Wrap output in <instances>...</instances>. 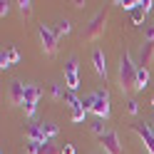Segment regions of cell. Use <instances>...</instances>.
<instances>
[{"mask_svg": "<svg viewBox=\"0 0 154 154\" xmlns=\"http://www.w3.org/2000/svg\"><path fill=\"white\" fill-rule=\"evenodd\" d=\"M137 70L139 67L132 62L129 52H122V57H119V87L124 94L137 90Z\"/></svg>", "mask_w": 154, "mask_h": 154, "instance_id": "1", "label": "cell"}, {"mask_svg": "<svg viewBox=\"0 0 154 154\" xmlns=\"http://www.w3.org/2000/svg\"><path fill=\"white\" fill-rule=\"evenodd\" d=\"M82 104H85V109L92 112L97 119H107L109 117V92L107 90H97V92L87 94V97L82 100Z\"/></svg>", "mask_w": 154, "mask_h": 154, "instance_id": "2", "label": "cell"}, {"mask_svg": "<svg viewBox=\"0 0 154 154\" xmlns=\"http://www.w3.org/2000/svg\"><path fill=\"white\" fill-rule=\"evenodd\" d=\"M104 23H107V10H100V13L87 23V27H85V32H82V40L92 42V40H97V37H102V35H104V27H107Z\"/></svg>", "mask_w": 154, "mask_h": 154, "instance_id": "3", "label": "cell"}, {"mask_svg": "<svg viewBox=\"0 0 154 154\" xmlns=\"http://www.w3.org/2000/svg\"><path fill=\"white\" fill-rule=\"evenodd\" d=\"M37 32H40V42H42V50H45V55L47 57H55L57 55V32H55V27H50V25H40L37 27Z\"/></svg>", "mask_w": 154, "mask_h": 154, "instance_id": "4", "label": "cell"}, {"mask_svg": "<svg viewBox=\"0 0 154 154\" xmlns=\"http://www.w3.org/2000/svg\"><path fill=\"white\" fill-rule=\"evenodd\" d=\"M65 87H67V92H75L80 87V65H77L75 55L65 62Z\"/></svg>", "mask_w": 154, "mask_h": 154, "instance_id": "5", "label": "cell"}, {"mask_svg": "<svg viewBox=\"0 0 154 154\" xmlns=\"http://www.w3.org/2000/svg\"><path fill=\"white\" fill-rule=\"evenodd\" d=\"M42 97V90L37 85H25V102H23V109L27 117H35L37 112V100Z\"/></svg>", "mask_w": 154, "mask_h": 154, "instance_id": "6", "label": "cell"}, {"mask_svg": "<svg viewBox=\"0 0 154 154\" xmlns=\"http://www.w3.org/2000/svg\"><path fill=\"white\" fill-rule=\"evenodd\" d=\"M100 142H102V147H104V152H107V154H124L122 144H119V134L114 132V129L104 132L102 137H100Z\"/></svg>", "mask_w": 154, "mask_h": 154, "instance_id": "7", "label": "cell"}, {"mask_svg": "<svg viewBox=\"0 0 154 154\" xmlns=\"http://www.w3.org/2000/svg\"><path fill=\"white\" fill-rule=\"evenodd\" d=\"M132 129L142 137V142H144V149H147L149 154H154V129H149L147 124H142V122H134L132 124Z\"/></svg>", "mask_w": 154, "mask_h": 154, "instance_id": "8", "label": "cell"}, {"mask_svg": "<svg viewBox=\"0 0 154 154\" xmlns=\"http://www.w3.org/2000/svg\"><path fill=\"white\" fill-rule=\"evenodd\" d=\"M27 154H62L52 144V139L47 142H27Z\"/></svg>", "mask_w": 154, "mask_h": 154, "instance_id": "9", "label": "cell"}, {"mask_svg": "<svg viewBox=\"0 0 154 154\" xmlns=\"http://www.w3.org/2000/svg\"><path fill=\"white\" fill-rule=\"evenodd\" d=\"M67 102H70V109H72V122H85V104L80 97H75V92L67 94Z\"/></svg>", "mask_w": 154, "mask_h": 154, "instance_id": "10", "label": "cell"}, {"mask_svg": "<svg viewBox=\"0 0 154 154\" xmlns=\"http://www.w3.org/2000/svg\"><path fill=\"white\" fill-rule=\"evenodd\" d=\"M154 62V42H147L144 40V47L139 52V67H144V70H149Z\"/></svg>", "mask_w": 154, "mask_h": 154, "instance_id": "11", "label": "cell"}, {"mask_svg": "<svg viewBox=\"0 0 154 154\" xmlns=\"http://www.w3.org/2000/svg\"><path fill=\"white\" fill-rule=\"evenodd\" d=\"M92 65H94V72H97L102 80H107V62H104V52L102 50L92 52Z\"/></svg>", "mask_w": 154, "mask_h": 154, "instance_id": "12", "label": "cell"}, {"mask_svg": "<svg viewBox=\"0 0 154 154\" xmlns=\"http://www.w3.org/2000/svg\"><path fill=\"white\" fill-rule=\"evenodd\" d=\"M10 100H13V104H23L25 102V85L23 82H13L10 85Z\"/></svg>", "mask_w": 154, "mask_h": 154, "instance_id": "13", "label": "cell"}, {"mask_svg": "<svg viewBox=\"0 0 154 154\" xmlns=\"http://www.w3.org/2000/svg\"><path fill=\"white\" fill-rule=\"evenodd\" d=\"M27 137H30V142H47V137H45V129H42V122H35V124H30V129H27Z\"/></svg>", "mask_w": 154, "mask_h": 154, "instance_id": "14", "label": "cell"}, {"mask_svg": "<svg viewBox=\"0 0 154 154\" xmlns=\"http://www.w3.org/2000/svg\"><path fill=\"white\" fill-rule=\"evenodd\" d=\"M147 82H149V70H144V67H139V70H137V90L142 92L144 87H147Z\"/></svg>", "mask_w": 154, "mask_h": 154, "instance_id": "15", "label": "cell"}, {"mask_svg": "<svg viewBox=\"0 0 154 154\" xmlns=\"http://www.w3.org/2000/svg\"><path fill=\"white\" fill-rule=\"evenodd\" d=\"M144 15H147V10H144V3H139L137 8H134V10H132V23H142L144 20Z\"/></svg>", "mask_w": 154, "mask_h": 154, "instance_id": "16", "label": "cell"}, {"mask_svg": "<svg viewBox=\"0 0 154 154\" xmlns=\"http://www.w3.org/2000/svg\"><path fill=\"white\" fill-rule=\"evenodd\" d=\"M42 129H45V137L47 139H52V137H57V124H52V122H42Z\"/></svg>", "mask_w": 154, "mask_h": 154, "instance_id": "17", "label": "cell"}, {"mask_svg": "<svg viewBox=\"0 0 154 154\" xmlns=\"http://www.w3.org/2000/svg\"><path fill=\"white\" fill-rule=\"evenodd\" d=\"M70 30H72V25L67 23V20H62V23H57V27H55V32H57V37H65V35H70Z\"/></svg>", "mask_w": 154, "mask_h": 154, "instance_id": "18", "label": "cell"}, {"mask_svg": "<svg viewBox=\"0 0 154 154\" xmlns=\"http://www.w3.org/2000/svg\"><path fill=\"white\" fill-rule=\"evenodd\" d=\"M50 92H52V97H55V100H67V94H70V92H65L62 85H52Z\"/></svg>", "mask_w": 154, "mask_h": 154, "instance_id": "19", "label": "cell"}, {"mask_svg": "<svg viewBox=\"0 0 154 154\" xmlns=\"http://www.w3.org/2000/svg\"><path fill=\"white\" fill-rule=\"evenodd\" d=\"M13 67V60H10V55H8V50H3V55H0V70H10Z\"/></svg>", "mask_w": 154, "mask_h": 154, "instance_id": "20", "label": "cell"}, {"mask_svg": "<svg viewBox=\"0 0 154 154\" xmlns=\"http://www.w3.org/2000/svg\"><path fill=\"white\" fill-rule=\"evenodd\" d=\"M17 5H20V15L23 17H27V15L32 13V3H30V0H20Z\"/></svg>", "mask_w": 154, "mask_h": 154, "instance_id": "21", "label": "cell"}, {"mask_svg": "<svg viewBox=\"0 0 154 154\" xmlns=\"http://www.w3.org/2000/svg\"><path fill=\"white\" fill-rule=\"evenodd\" d=\"M144 37L147 42H154V25H144Z\"/></svg>", "mask_w": 154, "mask_h": 154, "instance_id": "22", "label": "cell"}, {"mask_svg": "<svg viewBox=\"0 0 154 154\" xmlns=\"http://www.w3.org/2000/svg\"><path fill=\"white\" fill-rule=\"evenodd\" d=\"M127 112H129V114H137V112H139V102H137V100H129V102H127Z\"/></svg>", "mask_w": 154, "mask_h": 154, "instance_id": "23", "label": "cell"}, {"mask_svg": "<svg viewBox=\"0 0 154 154\" xmlns=\"http://www.w3.org/2000/svg\"><path fill=\"white\" fill-rule=\"evenodd\" d=\"M8 55H10V60H13V65H17V62H20V52H17L15 47H8Z\"/></svg>", "mask_w": 154, "mask_h": 154, "instance_id": "24", "label": "cell"}, {"mask_svg": "<svg viewBox=\"0 0 154 154\" xmlns=\"http://www.w3.org/2000/svg\"><path fill=\"white\" fill-rule=\"evenodd\" d=\"M90 127H92V132H94V134H100V137L104 134V127H102L100 122H94V124H90Z\"/></svg>", "mask_w": 154, "mask_h": 154, "instance_id": "25", "label": "cell"}, {"mask_svg": "<svg viewBox=\"0 0 154 154\" xmlns=\"http://www.w3.org/2000/svg\"><path fill=\"white\" fill-rule=\"evenodd\" d=\"M8 13H10V3H8V0H5V3H0V15H8Z\"/></svg>", "mask_w": 154, "mask_h": 154, "instance_id": "26", "label": "cell"}, {"mask_svg": "<svg viewBox=\"0 0 154 154\" xmlns=\"http://www.w3.org/2000/svg\"><path fill=\"white\" fill-rule=\"evenodd\" d=\"M62 154H75V147H72V144H65V149H62Z\"/></svg>", "mask_w": 154, "mask_h": 154, "instance_id": "27", "label": "cell"}, {"mask_svg": "<svg viewBox=\"0 0 154 154\" xmlns=\"http://www.w3.org/2000/svg\"><path fill=\"white\" fill-rule=\"evenodd\" d=\"M152 104H154V97H152Z\"/></svg>", "mask_w": 154, "mask_h": 154, "instance_id": "28", "label": "cell"}]
</instances>
